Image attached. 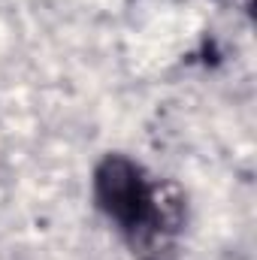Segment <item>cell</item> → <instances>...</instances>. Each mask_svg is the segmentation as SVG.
I'll list each match as a JSON object with an SVG mask.
<instances>
[{
    "instance_id": "cell-1",
    "label": "cell",
    "mask_w": 257,
    "mask_h": 260,
    "mask_svg": "<svg viewBox=\"0 0 257 260\" xmlns=\"http://www.w3.org/2000/svg\"><path fill=\"white\" fill-rule=\"evenodd\" d=\"M97 209L133 245L173 236L185 221V197L176 185H151L145 170L124 154H106L94 170Z\"/></svg>"
}]
</instances>
